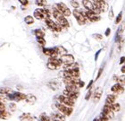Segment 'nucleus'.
Returning <instances> with one entry per match:
<instances>
[{"label":"nucleus","mask_w":125,"mask_h":121,"mask_svg":"<svg viewBox=\"0 0 125 121\" xmlns=\"http://www.w3.org/2000/svg\"><path fill=\"white\" fill-rule=\"evenodd\" d=\"M73 15L74 17L76 18L77 22L79 23L80 25H84V24H86V16H85V13H84L83 11H81V9H74L73 10Z\"/></svg>","instance_id":"obj_1"},{"label":"nucleus","mask_w":125,"mask_h":121,"mask_svg":"<svg viewBox=\"0 0 125 121\" xmlns=\"http://www.w3.org/2000/svg\"><path fill=\"white\" fill-rule=\"evenodd\" d=\"M55 7L62 13V15L63 16V17H65V18H66V17H69V16L71 15V13H72L71 10L66 6L65 4H63V3H57V4H55Z\"/></svg>","instance_id":"obj_2"},{"label":"nucleus","mask_w":125,"mask_h":121,"mask_svg":"<svg viewBox=\"0 0 125 121\" xmlns=\"http://www.w3.org/2000/svg\"><path fill=\"white\" fill-rule=\"evenodd\" d=\"M55 107L57 108L59 113L64 115V116H68V117L71 116L73 111V109L72 108V107H66V106L62 105L61 103H57V104L55 105Z\"/></svg>","instance_id":"obj_3"},{"label":"nucleus","mask_w":125,"mask_h":121,"mask_svg":"<svg viewBox=\"0 0 125 121\" xmlns=\"http://www.w3.org/2000/svg\"><path fill=\"white\" fill-rule=\"evenodd\" d=\"M45 22L47 24V27L49 28L51 31H54V32H61L62 31V27L57 24V23H55L51 18H47L45 19Z\"/></svg>","instance_id":"obj_4"},{"label":"nucleus","mask_w":125,"mask_h":121,"mask_svg":"<svg viewBox=\"0 0 125 121\" xmlns=\"http://www.w3.org/2000/svg\"><path fill=\"white\" fill-rule=\"evenodd\" d=\"M26 95L21 92H13L12 94H8L7 98L8 100H14V101H21V100H24L26 99Z\"/></svg>","instance_id":"obj_5"},{"label":"nucleus","mask_w":125,"mask_h":121,"mask_svg":"<svg viewBox=\"0 0 125 121\" xmlns=\"http://www.w3.org/2000/svg\"><path fill=\"white\" fill-rule=\"evenodd\" d=\"M57 99H58L59 103L66 106V107H72V108H73V106L74 105V100H71V99H69V98H67V97H65V96H63L62 94L60 95Z\"/></svg>","instance_id":"obj_6"},{"label":"nucleus","mask_w":125,"mask_h":121,"mask_svg":"<svg viewBox=\"0 0 125 121\" xmlns=\"http://www.w3.org/2000/svg\"><path fill=\"white\" fill-rule=\"evenodd\" d=\"M60 59L62 61V64L64 66L74 64V58L73 55H70V54H66V55L62 56V57H61Z\"/></svg>","instance_id":"obj_7"},{"label":"nucleus","mask_w":125,"mask_h":121,"mask_svg":"<svg viewBox=\"0 0 125 121\" xmlns=\"http://www.w3.org/2000/svg\"><path fill=\"white\" fill-rule=\"evenodd\" d=\"M85 13V16H86V19L87 21H89V22H98L100 20V16L98 14H96V13L92 12V11H86V12H84Z\"/></svg>","instance_id":"obj_8"},{"label":"nucleus","mask_w":125,"mask_h":121,"mask_svg":"<svg viewBox=\"0 0 125 121\" xmlns=\"http://www.w3.org/2000/svg\"><path fill=\"white\" fill-rule=\"evenodd\" d=\"M94 2L96 3V5L99 7L101 13L106 12L107 9H108V4H107L105 1H103V0H96V1H94Z\"/></svg>","instance_id":"obj_9"},{"label":"nucleus","mask_w":125,"mask_h":121,"mask_svg":"<svg viewBox=\"0 0 125 121\" xmlns=\"http://www.w3.org/2000/svg\"><path fill=\"white\" fill-rule=\"evenodd\" d=\"M43 53H44L45 55L47 56V57H49L51 58H57V53L55 51V48H43Z\"/></svg>","instance_id":"obj_10"},{"label":"nucleus","mask_w":125,"mask_h":121,"mask_svg":"<svg viewBox=\"0 0 125 121\" xmlns=\"http://www.w3.org/2000/svg\"><path fill=\"white\" fill-rule=\"evenodd\" d=\"M111 91L114 92V94H122L124 92V87L123 85H121L119 84H115V85H113L111 88Z\"/></svg>","instance_id":"obj_11"},{"label":"nucleus","mask_w":125,"mask_h":121,"mask_svg":"<svg viewBox=\"0 0 125 121\" xmlns=\"http://www.w3.org/2000/svg\"><path fill=\"white\" fill-rule=\"evenodd\" d=\"M117 100V95L116 94H109L108 96L106 97V100H105V104L104 106H106V107H110V106L115 103V100Z\"/></svg>","instance_id":"obj_12"},{"label":"nucleus","mask_w":125,"mask_h":121,"mask_svg":"<svg viewBox=\"0 0 125 121\" xmlns=\"http://www.w3.org/2000/svg\"><path fill=\"white\" fill-rule=\"evenodd\" d=\"M102 115H104V116L107 117L109 119H114V112L111 110V109L109 107H106V106H104L103 110H102Z\"/></svg>","instance_id":"obj_13"},{"label":"nucleus","mask_w":125,"mask_h":121,"mask_svg":"<svg viewBox=\"0 0 125 121\" xmlns=\"http://www.w3.org/2000/svg\"><path fill=\"white\" fill-rule=\"evenodd\" d=\"M62 95H63V96H65V97L69 98V99H71V100H74V101H75L76 99L79 97V93H74V92H68V91H66V90H64V91H63V92H62Z\"/></svg>","instance_id":"obj_14"},{"label":"nucleus","mask_w":125,"mask_h":121,"mask_svg":"<svg viewBox=\"0 0 125 121\" xmlns=\"http://www.w3.org/2000/svg\"><path fill=\"white\" fill-rule=\"evenodd\" d=\"M57 24L60 25L61 27L62 28H64V29H66V28H69V23H68L67 19L65 18V17H63V16H62L61 18H59L57 20Z\"/></svg>","instance_id":"obj_15"},{"label":"nucleus","mask_w":125,"mask_h":121,"mask_svg":"<svg viewBox=\"0 0 125 121\" xmlns=\"http://www.w3.org/2000/svg\"><path fill=\"white\" fill-rule=\"evenodd\" d=\"M60 82L56 81V80H53V81H50L47 83V85L52 90H57L60 87Z\"/></svg>","instance_id":"obj_16"},{"label":"nucleus","mask_w":125,"mask_h":121,"mask_svg":"<svg viewBox=\"0 0 125 121\" xmlns=\"http://www.w3.org/2000/svg\"><path fill=\"white\" fill-rule=\"evenodd\" d=\"M20 120L21 121H32L33 116L31 113H23L20 116Z\"/></svg>","instance_id":"obj_17"},{"label":"nucleus","mask_w":125,"mask_h":121,"mask_svg":"<svg viewBox=\"0 0 125 121\" xmlns=\"http://www.w3.org/2000/svg\"><path fill=\"white\" fill-rule=\"evenodd\" d=\"M55 51H56V53H57V56H61V57H62V56H64V55L67 54V50L65 49L62 46L55 47Z\"/></svg>","instance_id":"obj_18"},{"label":"nucleus","mask_w":125,"mask_h":121,"mask_svg":"<svg viewBox=\"0 0 125 121\" xmlns=\"http://www.w3.org/2000/svg\"><path fill=\"white\" fill-rule=\"evenodd\" d=\"M33 15H34V18L38 19V20H42V19H45V16H44V14L42 13L41 10H40V8H38V9H36V10L34 11Z\"/></svg>","instance_id":"obj_19"},{"label":"nucleus","mask_w":125,"mask_h":121,"mask_svg":"<svg viewBox=\"0 0 125 121\" xmlns=\"http://www.w3.org/2000/svg\"><path fill=\"white\" fill-rule=\"evenodd\" d=\"M101 96H102V90L101 89H98L96 90L95 93H94V96H93V100L95 102H98L100 99H101Z\"/></svg>","instance_id":"obj_20"},{"label":"nucleus","mask_w":125,"mask_h":121,"mask_svg":"<svg viewBox=\"0 0 125 121\" xmlns=\"http://www.w3.org/2000/svg\"><path fill=\"white\" fill-rule=\"evenodd\" d=\"M82 5L84 6V8H86L87 11H92V9H93L92 2L91 1H89V0H84V1H82Z\"/></svg>","instance_id":"obj_21"},{"label":"nucleus","mask_w":125,"mask_h":121,"mask_svg":"<svg viewBox=\"0 0 125 121\" xmlns=\"http://www.w3.org/2000/svg\"><path fill=\"white\" fill-rule=\"evenodd\" d=\"M48 62L54 64V65H55V66H56L57 67H60L61 66H62L61 59H60V58H48Z\"/></svg>","instance_id":"obj_22"},{"label":"nucleus","mask_w":125,"mask_h":121,"mask_svg":"<svg viewBox=\"0 0 125 121\" xmlns=\"http://www.w3.org/2000/svg\"><path fill=\"white\" fill-rule=\"evenodd\" d=\"M65 90L68 91V92H74V93H79V88L76 86V85H73V84H71V85H66Z\"/></svg>","instance_id":"obj_23"},{"label":"nucleus","mask_w":125,"mask_h":121,"mask_svg":"<svg viewBox=\"0 0 125 121\" xmlns=\"http://www.w3.org/2000/svg\"><path fill=\"white\" fill-rule=\"evenodd\" d=\"M34 34L37 37V39H39V38H44L46 32L42 29H36L34 31Z\"/></svg>","instance_id":"obj_24"},{"label":"nucleus","mask_w":125,"mask_h":121,"mask_svg":"<svg viewBox=\"0 0 125 121\" xmlns=\"http://www.w3.org/2000/svg\"><path fill=\"white\" fill-rule=\"evenodd\" d=\"M12 92V89L8 87H0V94L1 95H8Z\"/></svg>","instance_id":"obj_25"},{"label":"nucleus","mask_w":125,"mask_h":121,"mask_svg":"<svg viewBox=\"0 0 125 121\" xmlns=\"http://www.w3.org/2000/svg\"><path fill=\"white\" fill-rule=\"evenodd\" d=\"M25 100H27V102L28 103H35V101L37 100V98H36V96H34V95H32V94H27L26 95V99Z\"/></svg>","instance_id":"obj_26"},{"label":"nucleus","mask_w":125,"mask_h":121,"mask_svg":"<svg viewBox=\"0 0 125 121\" xmlns=\"http://www.w3.org/2000/svg\"><path fill=\"white\" fill-rule=\"evenodd\" d=\"M109 108L111 109V110L113 112H118V111L121 110V105L119 103H114V104H112V105L110 106Z\"/></svg>","instance_id":"obj_27"},{"label":"nucleus","mask_w":125,"mask_h":121,"mask_svg":"<svg viewBox=\"0 0 125 121\" xmlns=\"http://www.w3.org/2000/svg\"><path fill=\"white\" fill-rule=\"evenodd\" d=\"M52 15L54 16V17H55L56 20H58V19L61 18V17L62 16V13H61L60 12H59V11H58L55 7L52 9Z\"/></svg>","instance_id":"obj_28"},{"label":"nucleus","mask_w":125,"mask_h":121,"mask_svg":"<svg viewBox=\"0 0 125 121\" xmlns=\"http://www.w3.org/2000/svg\"><path fill=\"white\" fill-rule=\"evenodd\" d=\"M10 113L7 111H0V119H8L10 118Z\"/></svg>","instance_id":"obj_29"},{"label":"nucleus","mask_w":125,"mask_h":121,"mask_svg":"<svg viewBox=\"0 0 125 121\" xmlns=\"http://www.w3.org/2000/svg\"><path fill=\"white\" fill-rule=\"evenodd\" d=\"M24 22L26 23L28 25H31V24H34V17L31 15H27L25 18H24Z\"/></svg>","instance_id":"obj_30"},{"label":"nucleus","mask_w":125,"mask_h":121,"mask_svg":"<svg viewBox=\"0 0 125 121\" xmlns=\"http://www.w3.org/2000/svg\"><path fill=\"white\" fill-rule=\"evenodd\" d=\"M116 84H119L123 86V84H125V74H123L121 76H118V80Z\"/></svg>","instance_id":"obj_31"},{"label":"nucleus","mask_w":125,"mask_h":121,"mask_svg":"<svg viewBox=\"0 0 125 121\" xmlns=\"http://www.w3.org/2000/svg\"><path fill=\"white\" fill-rule=\"evenodd\" d=\"M39 119V121H51V119H50V117L47 116V115H46L45 113L41 114Z\"/></svg>","instance_id":"obj_32"},{"label":"nucleus","mask_w":125,"mask_h":121,"mask_svg":"<svg viewBox=\"0 0 125 121\" xmlns=\"http://www.w3.org/2000/svg\"><path fill=\"white\" fill-rule=\"evenodd\" d=\"M36 5H39V6L44 7V6H46L47 5V2L45 1V0H38V1H36Z\"/></svg>","instance_id":"obj_33"},{"label":"nucleus","mask_w":125,"mask_h":121,"mask_svg":"<svg viewBox=\"0 0 125 121\" xmlns=\"http://www.w3.org/2000/svg\"><path fill=\"white\" fill-rule=\"evenodd\" d=\"M47 67L48 69H50V70H56L57 68H59V67H57L56 66H55L54 64L50 63V62H47Z\"/></svg>","instance_id":"obj_34"},{"label":"nucleus","mask_w":125,"mask_h":121,"mask_svg":"<svg viewBox=\"0 0 125 121\" xmlns=\"http://www.w3.org/2000/svg\"><path fill=\"white\" fill-rule=\"evenodd\" d=\"M37 41L39 43L40 46L42 47H44L45 45H46V40H45L44 38H39V39H37Z\"/></svg>","instance_id":"obj_35"},{"label":"nucleus","mask_w":125,"mask_h":121,"mask_svg":"<svg viewBox=\"0 0 125 121\" xmlns=\"http://www.w3.org/2000/svg\"><path fill=\"white\" fill-rule=\"evenodd\" d=\"M8 98H7V95H1L0 94V102H6V101H8Z\"/></svg>","instance_id":"obj_36"},{"label":"nucleus","mask_w":125,"mask_h":121,"mask_svg":"<svg viewBox=\"0 0 125 121\" xmlns=\"http://www.w3.org/2000/svg\"><path fill=\"white\" fill-rule=\"evenodd\" d=\"M122 19H123V12H121V13L118 14L117 17H116V20H115V24H120L121 21H122Z\"/></svg>","instance_id":"obj_37"},{"label":"nucleus","mask_w":125,"mask_h":121,"mask_svg":"<svg viewBox=\"0 0 125 121\" xmlns=\"http://www.w3.org/2000/svg\"><path fill=\"white\" fill-rule=\"evenodd\" d=\"M70 4L73 7H74V9H78L79 6H80V4H79L77 1H71Z\"/></svg>","instance_id":"obj_38"},{"label":"nucleus","mask_w":125,"mask_h":121,"mask_svg":"<svg viewBox=\"0 0 125 121\" xmlns=\"http://www.w3.org/2000/svg\"><path fill=\"white\" fill-rule=\"evenodd\" d=\"M9 108H10V109L12 111H15L16 109V104L13 102H11L10 104H9Z\"/></svg>","instance_id":"obj_39"},{"label":"nucleus","mask_w":125,"mask_h":121,"mask_svg":"<svg viewBox=\"0 0 125 121\" xmlns=\"http://www.w3.org/2000/svg\"><path fill=\"white\" fill-rule=\"evenodd\" d=\"M98 119H99V121H108L109 120V119H108L107 117L104 116V115H101L100 117H98Z\"/></svg>","instance_id":"obj_40"},{"label":"nucleus","mask_w":125,"mask_h":121,"mask_svg":"<svg viewBox=\"0 0 125 121\" xmlns=\"http://www.w3.org/2000/svg\"><path fill=\"white\" fill-rule=\"evenodd\" d=\"M93 37L97 40H103V38H104L101 34H93Z\"/></svg>","instance_id":"obj_41"},{"label":"nucleus","mask_w":125,"mask_h":121,"mask_svg":"<svg viewBox=\"0 0 125 121\" xmlns=\"http://www.w3.org/2000/svg\"><path fill=\"white\" fill-rule=\"evenodd\" d=\"M91 94H92V92H91V91L89 90V92H88V93H87L86 96H85V100H89V99H90V97H91Z\"/></svg>","instance_id":"obj_42"},{"label":"nucleus","mask_w":125,"mask_h":121,"mask_svg":"<svg viewBox=\"0 0 125 121\" xmlns=\"http://www.w3.org/2000/svg\"><path fill=\"white\" fill-rule=\"evenodd\" d=\"M5 110V106L4 103L0 102V111H4Z\"/></svg>","instance_id":"obj_43"},{"label":"nucleus","mask_w":125,"mask_h":121,"mask_svg":"<svg viewBox=\"0 0 125 121\" xmlns=\"http://www.w3.org/2000/svg\"><path fill=\"white\" fill-rule=\"evenodd\" d=\"M20 3H21V5H27L28 4H29V1H28V0H20Z\"/></svg>","instance_id":"obj_44"},{"label":"nucleus","mask_w":125,"mask_h":121,"mask_svg":"<svg viewBox=\"0 0 125 121\" xmlns=\"http://www.w3.org/2000/svg\"><path fill=\"white\" fill-rule=\"evenodd\" d=\"M102 72H103V68H100L98 70V74H97V76H96V80H97L99 77H100V75L102 74Z\"/></svg>","instance_id":"obj_45"},{"label":"nucleus","mask_w":125,"mask_h":121,"mask_svg":"<svg viewBox=\"0 0 125 121\" xmlns=\"http://www.w3.org/2000/svg\"><path fill=\"white\" fill-rule=\"evenodd\" d=\"M110 32H111V29H110V28H107L106 29V32H105V36H106V37H108V36H109L110 35Z\"/></svg>","instance_id":"obj_46"},{"label":"nucleus","mask_w":125,"mask_h":121,"mask_svg":"<svg viewBox=\"0 0 125 121\" xmlns=\"http://www.w3.org/2000/svg\"><path fill=\"white\" fill-rule=\"evenodd\" d=\"M113 17H114V11H113V9H111L109 12V18L112 19Z\"/></svg>","instance_id":"obj_47"},{"label":"nucleus","mask_w":125,"mask_h":121,"mask_svg":"<svg viewBox=\"0 0 125 121\" xmlns=\"http://www.w3.org/2000/svg\"><path fill=\"white\" fill-rule=\"evenodd\" d=\"M120 64H121V65H123V64H125V57H122V58H121Z\"/></svg>","instance_id":"obj_48"},{"label":"nucleus","mask_w":125,"mask_h":121,"mask_svg":"<svg viewBox=\"0 0 125 121\" xmlns=\"http://www.w3.org/2000/svg\"><path fill=\"white\" fill-rule=\"evenodd\" d=\"M92 84H93V81H90V83L89 84V85H88V87H87V89L88 90H89L90 88H91V85H92Z\"/></svg>","instance_id":"obj_49"},{"label":"nucleus","mask_w":125,"mask_h":121,"mask_svg":"<svg viewBox=\"0 0 125 121\" xmlns=\"http://www.w3.org/2000/svg\"><path fill=\"white\" fill-rule=\"evenodd\" d=\"M121 71H122V73H123V74H125V65L121 68Z\"/></svg>","instance_id":"obj_50"},{"label":"nucleus","mask_w":125,"mask_h":121,"mask_svg":"<svg viewBox=\"0 0 125 121\" xmlns=\"http://www.w3.org/2000/svg\"><path fill=\"white\" fill-rule=\"evenodd\" d=\"M113 79H114V81H116V82H117V80H118V76H117V75H115V76L113 77Z\"/></svg>","instance_id":"obj_51"},{"label":"nucleus","mask_w":125,"mask_h":121,"mask_svg":"<svg viewBox=\"0 0 125 121\" xmlns=\"http://www.w3.org/2000/svg\"><path fill=\"white\" fill-rule=\"evenodd\" d=\"M93 121H99V119H98V118H96V119H95Z\"/></svg>","instance_id":"obj_52"},{"label":"nucleus","mask_w":125,"mask_h":121,"mask_svg":"<svg viewBox=\"0 0 125 121\" xmlns=\"http://www.w3.org/2000/svg\"><path fill=\"white\" fill-rule=\"evenodd\" d=\"M50 119H51V118H50ZM51 121H58V120H55V119H51Z\"/></svg>","instance_id":"obj_53"}]
</instances>
